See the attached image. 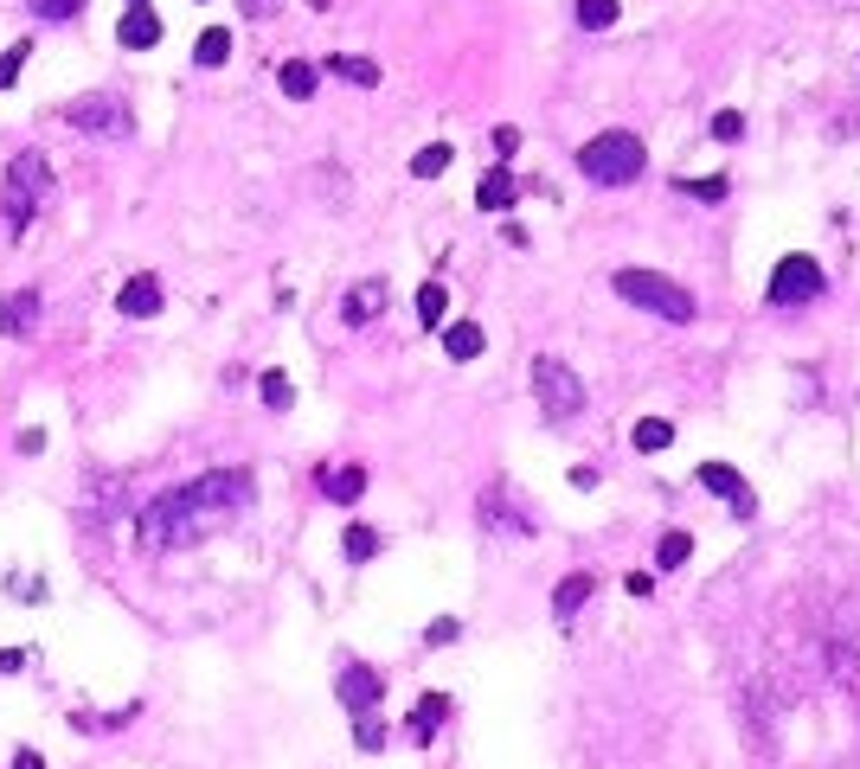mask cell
I'll return each instance as SVG.
<instances>
[{
	"label": "cell",
	"mask_w": 860,
	"mask_h": 769,
	"mask_svg": "<svg viewBox=\"0 0 860 769\" xmlns=\"http://www.w3.org/2000/svg\"><path fill=\"white\" fill-rule=\"evenodd\" d=\"M244 507H251V469H213V475L154 494L142 519H135V532H142L149 551H181V546H199L213 526H225Z\"/></svg>",
	"instance_id": "6da1fadb"
},
{
	"label": "cell",
	"mask_w": 860,
	"mask_h": 769,
	"mask_svg": "<svg viewBox=\"0 0 860 769\" xmlns=\"http://www.w3.org/2000/svg\"><path fill=\"white\" fill-rule=\"evenodd\" d=\"M45 193H52V161H45L39 147H20V154L7 161V180H0V219L13 224V231H26Z\"/></svg>",
	"instance_id": "7a4b0ae2"
},
{
	"label": "cell",
	"mask_w": 860,
	"mask_h": 769,
	"mask_svg": "<svg viewBox=\"0 0 860 769\" xmlns=\"http://www.w3.org/2000/svg\"><path fill=\"white\" fill-rule=\"evenodd\" d=\"M642 142L630 135V129H603V135H591V142L578 147V167L591 174L598 186H630L642 174Z\"/></svg>",
	"instance_id": "3957f363"
},
{
	"label": "cell",
	"mask_w": 860,
	"mask_h": 769,
	"mask_svg": "<svg viewBox=\"0 0 860 769\" xmlns=\"http://www.w3.org/2000/svg\"><path fill=\"white\" fill-rule=\"evenodd\" d=\"M610 283H617L623 301H636V308L662 315V321H694V295L681 289L674 276H662V270H617Z\"/></svg>",
	"instance_id": "277c9868"
},
{
	"label": "cell",
	"mask_w": 860,
	"mask_h": 769,
	"mask_svg": "<svg viewBox=\"0 0 860 769\" xmlns=\"http://www.w3.org/2000/svg\"><path fill=\"white\" fill-rule=\"evenodd\" d=\"M533 398H540V410H546L553 424H565V417L585 410V378L565 366V360L540 353V360H533Z\"/></svg>",
	"instance_id": "5b68a950"
},
{
	"label": "cell",
	"mask_w": 860,
	"mask_h": 769,
	"mask_svg": "<svg viewBox=\"0 0 860 769\" xmlns=\"http://www.w3.org/2000/svg\"><path fill=\"white\" fill-rule=\"evenodd\" d=\"M823 295V263L816 256H784L771 270V301L777 308H796V301H816Z\"/></svg>",
	"instance_id": "8992f818"
},
{
	"label": "cell",
	"mask_w": 860,
	"mask_h": 769,
	"mask_svg": "<svg viewBox=\"0 0 860 769\" xmlns=\"http://www.w3.org/2000/svg\"><path fill=\"white\" fill-rule=\"evenodd\" d=\"M65 122H77L84 135H129L135 129V116L122 110V97H77V103H65Z\"/></svg>",
	"instance_id": "52a82bcc"
},
{
	"label": "cell",
	"mask_w": 860,
	"mask_h": 769,
	"mask_svg": "<svg viewBox=\"0 0 860 769\" xmlns=\"http://www.w3.org/2000/svg\"><path fill=\"white\" fill-rule=\"evenodd\" d=\"M379 699H385V680H379V667H360V660H353V667L340 673V705L360 718V712H379Z\"/></svg>",
	"instance_id": "ba28073f"
},
{
	"label": "cell",
	"mask_w": 860,
	"mask_h": 769,
	"mask_svg": "<svg viewBox=\"0 0 860 769\" xmlns=\"http://www.w3.org/2000/svg\"><path fill=\"white\" fill-rule=\"evenodd\" d=\"M161 301H167V289H161L154 276H129V283H122V295H116V315L149 321V315H161Z\"/></svg>",
	"instance_id": "9c48e42d"
},
{
	"label": "cell",
	"mask_w": 860,
	"mask_h": 769,
	"mask_svg": "<svg viewBox=\"0 0 860 769\" xmlns=\"http://www.w3.org/2000/svg\"><path fill=\"white\" fill-rule=\"evenodd\" d=\"M39 308H45V295H39V289L7 295V301H0V333H7V340H26V333L39 328Z\"/></svg>",
	"instance_id": "30bf717a"
},
{
	"label": "cell",
	"mask_w": 860,
	"mask_h": 769,
	"mask_svg": "<svg viewBox=\"0 0 860 769\" xmlns=\"http://www.w3.org/2000/svg\"><path fill=\"white\" fill-rule=\"evenodd\" d=\"M700 487H712L726 507L751 513V487H745V475H739V469H726V462H700Z\"/></svg>",
	"instance_id": "8fae6325"
},
{
	"label": "cell",
	"mask_w": 860,
	"mask_h": 769,
	"mask_svg": "<svg viewBox=\"0 0 860 769\" xmlns=\"http://www.w3.org/2000/svg\"><path fill=\"white\" fill-rule=\"evenodd\" d=\"M116 39H122L129 52H149V45H161V13H154V7H129V13H122V26H116Z\"/></svg>",
	"instance_id": "7c38bea8"
},
{
	"label": "cell",
	"mask_w": 860,
	"mask_h": 769,
	"mask_svg": "<svg viewBox=\"0 0 860 769\" xmlns=\"http://www.w3.org/2000/svg\"><path fill=\"white\" fill-rule=\"evenodd\" d=\"M444 718H449V699L444 693H424V699H417V712L405 718V737H412V744H431Z\"/></svg>",
	"instance_id": "4fadbf2b"
},
{
	"label": "cell",
	"mask_w": 860,
	"mask_h": 769,
	"mask_svg": "<svg viewBox=\"0 0 860 769\" xmlns=\"http://www.w3.org/2000/svg\"><path fill=\"white\" fill-rule=\"evenodd\" d=\"M514 199H521V180H514L508 167H494V174H482V186H476V206H482V212H508Z\"/></svg>",
	"instance_id": "5bb4252c"
},
{
	"label": "cell",
	"mask_w": 860,
	"mask_h": 769,
	"mask_svg": "<svg viewBox=\"0 0 860 769\" xmlns=\"http://www.w3.org/2000/svg\"><path fill=\"white\" fill-rule=\"evenodd\" d=\"M340 315H347L353 328H360V321H373V315H385V283H360V289H347Z\"/></svg>",
	"instance_id": "9a60e30c"
},
{
	"label": "cell",
	"mask_w": 860,
	"mask_h": 769,
	"mask_svg": "<svg viewBox=\"0 0 860 769\" xmlns=\"http://www.w3.org/2000/svg\"><path fill=\"white\" fill-rule=\"evenodd\" d=\"M322 494H328V501H340V507H353V501L367 494V469H335V475L322 469Z\"/></svg>",
	"instance_id": "2e32d148"
},
{
	"label": "cell",
	"mask_w": 860,
	"mask_h": 769,
	"mask_svg": "<svg viewBox=\"0 0 860 769\" xmlns=\"http://www.w3.org/2000/svg\"><path fill=\"white\" fill-rule=\"evenodd\" d=\"M482 340H488V333L476 328V321H449V328H444V353H449V360H476Z\"/></svg>",
	"instance_id": "e0dca14e"
},
{
	"label": "cell",
	"mask_w": 860,
	"mask_h": 769,
	"mask_svg": "<svg viewBox=\"0 0 860 769\" xmlns=\"http://www.w3.org/2000/svg\"><path fill=\"white\" fill-rule=\"evenodd\" d=\"M591 571H571V578H565L559 584V596H553V616H559V623H571V616H578V603H585V596H591Z\"/></svg>",
	"instance_id": "ac0fdd59"
},
{
	"label": "cell",
	"mask_w": 860,
	"mask_h": 769,
	"mask_svg": "<svg viewBox=\"0 0 860 769\" xmlns=\"http://www.w3.org/2000/svg\"><path fill=\"white\" fill-rule=\"evenodd\" d=\"M276 84H283V97H315V84H322V72H315V65H308V58H290V65H283V72H276Z\"/></svg>",
	"instance_id": "d6986e66"
},
{
	"label": "cell",
	"mask_w": 860,
	"mask_h": 769,
	"mask_svg": "<svg viewBox=\"0 0 860 769\" xmlns=\"http://www.w3.org/2000/svg\"><path fill=\"white\" fill-rule=\"evenodd\" d=\"M225 58H231V33H225V26H206V33L193 39V65L213 72V65H225Z\"/></svg>",
	"instance_id": "ffe728a7"
},
{
	"label": "cell",
	"mask_w": 860,
	"mask_h": 769,
	"mask_svg": "<svg viewBox=\"0 0 860 769\" xmlns=\"http://www.w3.org/2000/svg\"><path fill=\"white\" fill-rule=\"evenodd\" d=\"M328 72L347 77V84H360V90H373V84H379V65H373V58H347V52H335V58H328Z\"/></svg>",
	"instance_id": "44dd1931"
},
{
	"label": "cell",
	"mask_w": 860,
	"mask_h": 769,
	"mask_svg": "<svg viewBox=\"0 0 860 769\" xmlns=\"http://www.w3.org/2000/svg\"><path fill=\"white\" fill-rule=\"evenodd\" d=\"M630 442H636L642 455H662V449L674 442V424H662V417H642L636 430H630Z\"/></svg>",
	"instance_id": "7402d4cb"
},
{
	"label": "cell",
	"mask_w": 860,
	"mask_h": 769,
	"mask_svg": "<svg viewBox=\"0 0 860 769\" xmlns=\"http://www.w3.org/2000/svg\"><path fill=\"white\" fill-rule=\"evenodd\" d=\"M444 315H449V289L444 283H424V289H417V321H424V328H444Z\"/></svg>",
	"instance_id": "603a6c76"
},
{
	"label": "cell",
	"mask_w": 860,
	"mask_h": 769,
	"mask_svg": "<svg viewBox=\"0 0 860 769\" xmlns=\"http://www.w3.org/2000/svg\"><path fill=\"white\" fill-rule=\"evenodd\" d=\"M449 161H456V154H449V142L417 147V154H412V180H437V174H444Z\"/></svg>",
	"instance_id": "cb8c5ba5"
},
{
	"label": "cell",
	"mask_w": 860,
	"mask_h": 769,
	"mask_svg": "<svg viewBox=\"0 0 860 769\" xmlns=\"http://www.w3.org/2000/svg\"><path fill=\"white\" fill-rule=\"evenodd\" d=\"M340 551H347L353 564H367V558L379 551V532L373 526H347V532H340Z\"/></svg>",
	"instance_id": "d4e9b609"
},
{
	"label": "cell",
	"mask_w": 860,
	"mask_h": 769,
	"mask_svg": "<svg viewBox=\"0 0 860 769\" xmlns=\"http://www.w3.org/2000/svg\"><path fill=\"white\" fill-rule=\"evenodd\" d=\"M687 551H694V539H687V532H662L655 564H662V571H681V564H687Z\"/></svg>",
	"instance_id": "484cf974"
},
{
	"label": "cell",
	"mask_w": 860,
	"mask_h": 769,
	"mask_svg": "<svg viewBox=\"0 0 860 769\" xmlns=\"http://www.w3.org/2000/svg\"><path fill=\"white\" fill-rule=\"evenodd\" d=\"M258 385H263V404H270V410H290V404H296V385H290V372H263Z\"/></svg>",
	"instance_id": "4316f807"
},
{
	"label": "cell",
	"mask_w": 860,
	"mask_h": 769,
	"mask_svg": "<svg viewBox=\"0 0 860 769\" xmlns=\"http://www.w3.org/2000/svg\"><path fill=\"white\" fill-rule=\"evenodd\" d=\"M353 744H360V750H385V718H379V712H360V718H353Z\"/></svg>",
	"instance_id": "83f0119b"
},
{
	"label": "cell",
	"mask_w": 860,
	"mask_h": 769,
	"mask_svg": "<svg viewBox=\"0 0 860 769\" xmlns=\"http://www.w3.org/2000/svg\"><path fill=\"white\" fill-rule=\"evenodd\" d=\"M578 26H591V33L617 26V0H578Z\"/></svg>",
	"instance_id": "f1b7e54d"
},
{
	"label": "cell",
	"mask_w": 860,
	"mask_h": 769,
	"mask_svg": "<svg viewBox=\"0 0 860 769\" xmlns=\"http://www.w3.org/2000/svg\"><path fill=\"white\" fill-rule=\"evenodd\" d=\"M26 58H33V45H26V39L0 52V90H7V84H20V72H26Z\"/></svg>",
	"instance_id": "f546056e"
},
{
	"label": "cell",
	"mask_w": 860,
	"mask_h": 769,
	"mask_svg": "<svg viewBox=\"0 0 860 769\" xmlns=\"http://www.w3.org/2000/svg\"><path fill=\"white\" fill-rule=\"evenodd\" d=\"M26 7H33V20H52V26L84 13V0H26Z\"/></svg>",
	"instance_id": "4dcf8cb0"
},
{
	"label": "cell",
	"mask_w": 860,
	"mask_h": 769,
	"mask_svg": "<svg viewBox=\"0 0 860 769\" xmlns=\"http://www.w3.org/2000/svg\"><path fill=\"white\" fill-rule=\"evenodd\" d=\"M712 135H719V142H739V135H745V116H739V110H719V116H712Z\"/></svg>",
	"instance_id": "1f68e13d"
},
{
	"label": "cell",
	"mask_w": 860,
	"mask_h": 769,
	"mask_svg": "<svg viewBox=\"0 0 860 769\" xmlns=\"http://www.w3.org/2000/svg\"><path fill=\"white\" fill-rule=\"evenodd\" d=\"M456 635H462V623H456V616H437V623L424 628V641H431V648H449Z\"/></svg>",
	"instance_id": "d6a6232c"
},
{
	"label": "cell",
	"mask_w": 860,
	"mask_h": 769,
	"mask_svg": "<svg viewBox=\"0 0 860 769\" xmlns=\"http://www.w3.org/2000/svg\"><path fill=\"white\" fill-rule=\"evenodd\" d=\"M687 193H700V199H726V180L719 174H707V180H681Z\"/></svg>",
	"instance_id": "836d02e7"
},
{
	"label": "cell",
	"mask_w": 860,
	"mask_h": 769,
	"mask_svg": "<svg viewBox=\"0 0 860 769\" xmlns=\"http://www.w3.org/2000/svg\"><path fill=\"white\" fill-rule=\"evenodd\" d=\"M13 769H45V757H39V750H20V757H13Z\"/></svg>",
	"instance_id": "e575fe53"
},
{
	"label": "cell",
	"mask_w": 860,
	"mask_h": 769,
	"mask_svg": "<svg viewBox=\"0 0 860 769\" xmlns=\"http://www.w3.org/2000/svg\"><path fill=\"white\" fill-rule=\"evenodd\" d=\"M244 7H251V13H276V0H244Z\"/></svg>",
	"instance_id": "d590c367"
},
{
	"label": "cell",
	"mask_w": 860,
	"mask_h": 769,
	"mask_svg": "<svg viewBox=\"0 0 860 769\" xmlns=\"http://www.w3.org/2000/svg\"><path fill=\"white\" fill-rule=\"evenodd\" d=\"M129 7H149V0H129Z\"/></svg>",
	"instance_id": "8d00e7d4"
}]
</instances>
